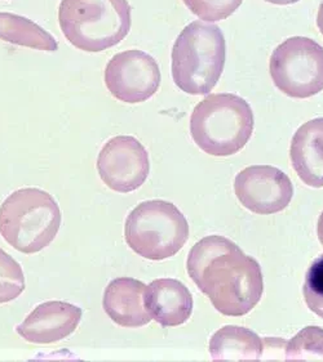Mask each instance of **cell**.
Wrapping results in <instances>:
<instances>
[{"instance_id": "23", "label": "cell", "mask_w": 323, "mask_h": 362, "mask_svg": "<svg viewBox=\"0 0 323 362\" xmlns=\"http://www.w3.org/2000/svg\"><path fill=\"white\" fill-rule=\"evenodd\" d=\"M265 1L272 3V4H276V6H290V4H295V3H298L300 0H265Z\"/></svg>"}, {"instance_id": "5", "label": "cell", "mask_w": 323, "mask_h": 362, "mask_svg": "<svg viewBox=\"0 0 323 362\" xmlns=\"http://www.w3.org/2000/svg\"><path fill=\"white\" fill-rule=\"evenodd\" d=\"M60 226L59 204L43 189H17L0 205V235L21 253H38L48 247Z\"/></svg>"}, {"instance_id": "12", "label": "cell", "mask_w": 323, "mask_h": 362, "mask_svg": "<svg viewBox=\"0 0 323 362\" xmlns=\"http://www.w3.org/2000/svg\"><path fill=\"white\" fill-rule=\"evenodd\" d=\"M147 285L131 277L114 279L103 291L106 315L122 327H141L152 321L145 308Z\"/></svg>"}, {"instance_id": "19", "label": "cell", "mask_w": 323, "mask_h": 362, "mask_svg": "<svg viewBox=\"0 0 323 362\" xmlns=\"http://www.w3.org/2000/svg\"><path fill=\"white\" fill-rule=\"evenodd\" d=\"M191 13L199 20L216 22L227 20L241 7L243 0H183Z\"/></svg>"}, {"instance_id": "21", "label": "cell", "mask_w": 323, "mask_h": 362, "mask_svg": "<svg viewBox=\"0 0 323 362\" xmlns=\"http://www.w3.org/2000/svg\"><path fill=\"white\" fill-rule=\"evenodd\" d=\"M317 26L323 35V1L318 8V15H317Z\"/></svg>"}, {"instance_id": "14", "label": "cell", "mask_w": 323, "mask_h": 362, "mask_svg": "<svg viewBox=\"0 0 323 362\" xmlns=\"http://www.w3.org/2000/svg\"><path fill=\"white\" fill-rule=\"evenodd\" d=\"M290 159L295 172L309 187H323V117L302 124L291 141Z\"/></svg>"}, {"instance_id": "7", "label": "cell", "mask_w": 323, "mask_h": 362, "mask_svg": "<svg viewBox=\"0 0 323 362\" xmlns=\"http://www.w3.org/2000/svg\"><path fill=\"white\" fill-rule=\"evenodd\" d=\"M274 86L293 98H309L323 90V47L305 37H288L269 62Z\"/></svg>"}, {"instance_id": "16", "label": "cell", "mask_w": 323, "mask_h": 362, "mask_svg": "<svg viewBox=\"0 0 323 362\" xmlns=\"http://www.w3.org/2000/svg\"><path fill=\"white\" fill-rule=\"evenodd\" d=\"M0 40L38 51L56 52L59 43L42 26L23 16L0 12Z\"/></svg>"}, {"instance_id": "6", "label": "cell", "mask_w": 323, "mask_h": 362, "mask_svg": "<svg viewBox=\"0 0 323 362\" xmlns=\"http://www.w3.org/2000/svg\"><path fill=\"white\" fill-rule=\"evenodd\" d=\"M127 245L149 261L176 255L189 238V223L174 204L166 200L140 203L125 219Z\"/></svg>"}, {"instance_id": "4", "label": "cell", "mask_w": 323, "mask_h": 362, "mask_svg": "<svg viewBox=\"0 0 323 362\" xmlns=\"http://www.w3.org/2000/svg\"><path fill=\"white\" fill-rule=\"evenodd\" d=\"M254 112L232 93L210 95L193 110L191 134L203 153L227 158L239 153L254 133Z\"/></svg>"}, {"instance_id": "3", "label": "cell", "mask_w": 323, "mask_h": 362, "mask_svg": "<svg viewBox=\"0 0 323 362\" xmlns=\"http://www.w3.org/2000/svg\"><path fill=\"white\" fill-rule=\"evenodd\" d=\"M59 23L75 48L98 53L115 47L132 25L128 0H61Z\"/></svg>"}, {"instance_id": "18", "label": "cell", "mask_w": 323, "mask_h": 362, "mask_svg": "<svg viewBox=\"0 0 323 362\" xmlns=\"http://www.w3.org/2000/svg\"><path fill=\"white\" fill-rule=\"evenodd\" d=\"M25 290V276L21 266L0 249V305L12 302Z\"/></svg>"}, {"instance_id": "11", "label": "cell", "mask_w": 323, "mask_h": 362, "mask_svg": "<svg viewBox=\"0 0 323 362\" xmlns=\"http://www.w3.org/2000/svg\"><path fill=\"white\" fill-rule=\"evenodd\" d=\"M81 310L67 302H45L17 326V333L34 344H52L73 334L79 325Z\"/></svg>"}, {"instance_id": "13", "label": "cell", "mask_w": 323, "mask_h": 362, "mask_svg": "<svg viewBox=\"0 0 323 362\" xmlns=\"http://www.w3.org/2000/svg\"><path fill=\"white\" fill-rule=\"evenodd\" d=\"M193 296L184 284L175 279H158L147 285L145 308L150 317L163 327L185 324L193 313Z\"/></svg>"}, {"instance_id": "15", "label": "cell", "mask_w": 323, "mask_h": 362, "mask_svg": "<svg viewBox=\"0 0 323 362\" xmlns=\"http://www.w3.org/2000/svg\"><path fill=\"white\" fill-rule=\"evenodd\" d=\"M264 339L242 326L227 325L213 334L210 355L220 361L260 360L264 356Z\"/></svg>"}, {"instance_id": "20", "label": "cell", "mask_w": 323, "mask_h": 362, "mask_svg": "<svg viewBox=\"0 0 323 362\" xmlns=\"http://www.w3.org/2000/svg\"><path fill=\"white\" fill-rule=\"evenodd\" d=\"M302 294L309 310L323 319V254L310 264Z\"/></svg>"}, {"instance_id": "8", "label": "cell", "mask_w": 323, "mask_h": 362, "mask_svg": "<svg viewBox=\"0 0 323 362\" xmlns=\"http://www.w3.org/2000/svg\"><path fill=\"white\" fill-rule=\"evenodd\" d=\"M105 84L118 101L141 103L152 98L161 87V69L145 52H120L105 69Z\"/></svg>"}, {"instance_id": "2", "label": "cell", "mask_w": 323, "mask_h": 362, "mask_svg": "<svg viewBox=\"0 0 323 362\" xmlns=\"http://www.w3.org/2000/svg\"><path fill=\"white\" fill-rule=\"evenodd\" d=\"M171 61L178 89L191 95H210L227 61V43L220 28L200 21L185 26L174 44Z\"/></svg>"}, {"instance_id": "10", "label": "cell", "mask_w": 323, "mask_h": 362, "mask_svg": "<svg viewBox=\"0 0 323 362\" xmlns=\"http://www.w3.org/2000/svg\"><path fill=\"white\" fill-rule=\"evenodd\" d=\"M234 192L239 203L256 214L269 216L286 209L294 186L285 172L272 165H252L237 174Z\"/></svg>"}, {"instance_id": "17", "label": "cell", "mask_w": 323, "mask_h": 362, "mask_svg": "<svg viewBox=\"0 0 323 362\" xmlns=\"http://www.w3.org/2000/svg\"><path fill=\"white\" fill-rule=\"evenodd\" d=\"M285 360H323V329L307 326L285 346Z\"/></svg>"}, {"instance_id": "9", "label": "cell", "mask_w": 323, "mask_h": 362, "mask_svg": "<svg viewBox=\"0 0 323 362\" xmlns=\"http://www.w3.org/2000/svg\"><path fill=\"white\" fill-rule=\"evenodd\" d=\"M97 170L109 189L128 194L140 189L150 172L149 153L141 142L131 136L111 138L97 158Z\"/></svg>"}, {"instance_id": "1", "label": "cell", "mask_w": 323, "mask_h": 362, "mask_svg": "<svg viewBox=\"0 0 323 362\" xmlns=\"http://www.w3.org/2000/svg\"><path fill=\"white\" fill-rule=\"evenodd\" d=\"M186 269L193 283L225 316L247 315L264 293L259 262L224 236L198 241L188 255Z\"/></svg>"}, {"instance_id": "22", "label": "cell", "mask_w": 323, "mask_h": 362, "mask_svg": "<svg viewBox=\"0 0 323 362\" xmlns=\"http://www.w3.org/2000/svg\"><path fill=\"white\" fill-rule=\"evenodd\" d=\"M317 235H318L319 243H321V244L323 245V211L322 214L319 216L318 223H317Z\"/></svg>"}]
</instances>
